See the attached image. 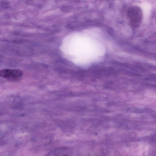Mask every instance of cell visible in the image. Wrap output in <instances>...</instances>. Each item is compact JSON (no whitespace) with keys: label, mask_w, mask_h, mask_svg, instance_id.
<instances>
[{"label":"cell","mask_w":156,"mask_h":156,"mask_svg":"<svg viewBox=\"0 0 156 156\" xmlns=\"http://www.w3.org/2000/svg\"><path fill=\"white\" fill-rule=\"evenodd\" d=\"M128 16L131 24L135 27L141 24L143 18L141 9L136 5L132 6L129 9Z\"/></svg>","instance_id":"6da1fadb"},{"label":"cell","mask_w":156,"mask_h":156,"mask_svg":"<svg viewBox=\"0 0 156 156\" xmlns=\"http://www.w3.org/2000/svg\"><path fill=\"white\" fill-rule=\"evenodd\" d=\"M23 72L17 69H4L0 71L1 76L11 80H16L20 79L22 76Z\"/></svg>","instance_id":"7a4b0ae2"},{"label":"cell","mask_w":156,"mask_h":156,"mask_svg":"<svg viewBox=\"0 0 156 156\" xmlns=\"http://www.w3.org/2000/svg\"><path fill=\"white\" fill-rule=\"evenodd\" d=\"M70 151L69 149L67 147H61L55 149L48 153V155H67Z\"/></svg>","instance_id":"3957f363"}]
</instances>
